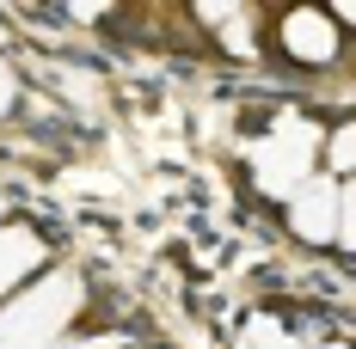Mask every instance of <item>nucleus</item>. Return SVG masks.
<instances>
[{"instance_id":"obj_1","label":"nucleus","mask_w":356,"mask_h":349,"mask_svg":"<svg viewBox=\"0 0 356 349\" xmlns=\"http://www.w3.org/2000/svg\"><path fill=\"white\" fill-rule=\"evenodd\" d=\"M283 49L295 56V62H307V68H325V62H338V19L332 12H320V6H295V12H283Z\"/></svg>"},{"instance_id":"obj_2","label":"nucleus","mask_w":356,"mask_h":349,"mask_svg":"<svg viewBox=\"0 0 356 349\" xmlns=\"http://www.w3.org/2000/svg\"><path fill=\"white\" fill-rule=\"evenodd\" d=\"M289 227L307 245H332V233H338V190H332V178H307L289 196Z\"/></svg>"},{"instance_id":"obj_3","label":"nucleus","mask_w":356,"mask_h":349,"mask_svg":"<svg viewBox=\"0 0 356 349\" xmlns=\"http://www.w3.org/2000/svg\"><path fill=\"white\" fill-rule=\"evenodd\" d=\"M43 257H49V251H43V239H37L31 227H6V233H0V294L19 288L31 270H43Z\"/></svg>"},{"instance_id":"obj_4","label":"nucleus","mask_w":356,"mask_h":349,"mask_svg":"<svg viewBox=\"0 0 356 349\" xmlns=\"http://www.w3.org/2000/svg\"><path fill=\"white\" fill-rule=\"evenodd\" d=\"M325 166L332 172H356V123H338L325 135Z\"/></svg>"},{"instance_id":"obj_5","label":"nucleus","mask_w":356,"mask_h":349,"mask_svg":"<svg viewBox=\"0 0 356 349\" xmlns=\"http://www.w3.org/2000/svg\"><path fill=\"white\" fill-rule=\"evenodd\" d=\"M332 245H344V257H356V184L338 190V233H332Z\"/></svg>"},{"instance_id":"obj_6","label":"nucleus","mask_w":356,"mask_h":349,"mask_svg":"<svg viewBox=\"0 0 356 349\" xmlns=\"http://www.w3.org/2000/svg\"><path fill=\"white\" fill-rule=\"evenodd\" d=\"M332 19H344V25H356V6H350V0H344V6H338Z\"/></svg>"},{"instance_id":"obj_7","label":"nucleus","mask_w":356,"mask_h":349,"mask_svg":"<svg viewBox=\"0 0 356 349\" xmlns=\"http://www.w3.org/2000/svg\"><path fill=\"white\" fill-rule=\"evenodd\" d=\"M0 221H6V196H0Z\"/></svg>"},{"instance_id":"obj_8","label":"nucleus","mask_w":356,"mask_h":349,"mask_svg":"<svg viewBox=\"0 0 356 349\" xmlns=\"http://www.w3.org/2000/svg\"><path fill=\"white\" fill-rule=\"evenodd\" d=\"M325 349H344V343H325Z\"/></svg>"}]
</instances>
